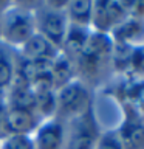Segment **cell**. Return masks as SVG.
I'll list each match as a JSON object with an SVG mask.
<instances>
[{"label":"cell","instance_id":"cell-9","mask_svg":"<svg viewBox=\"0 0 144 149\" xmlns=\"http://www.w3.org/2000/svg\"><path fill=\"white\" fill-rule=\"evenodd\" d=\"M110 50V40L104 34H91L84 45L81 54L87 62H98Z\"/></svg>","mask_w":144,"mask_h":149},{"label":"cell","instance_id":"cell-16","mask_svg":"<svg viewBox=\"0 0 144 149\" xmlns=\"http://www.w3.org/2000/svg\"><path fill=\"white\" fill-rule=\"evenodd\" d=\"M104 9H105V14H107L110 25L111 23H118L125 16V5L121 2H105Z\"/></svg>","mask_w":144,"mask_h":149},{"label":"cell","instance_id":"cell-5","mask_svg":"<svg viewBox=\"0 0 144 149\" xmlns=\"http://www.w3.org/2000/svg\"><path fill=\"white\" fill-rule=\"evenodd\" d=\"M23 56L28 61H48L51 62L56 58L54 45L40 34H33L23 44Z\"/></svg>","mask_w":144,"mask_h":149},{"label":"cell","instance_id":"cell-2","mask_svg":"<svg viewBox=\"0 0 144 149\" xmlns=\"http://www.w3.org/2000/svg\"><path fill=\"white\" fill-rule=\"evenodd\" d=\"M39 26H40V34L45 39H48L54 47L64 44L68 31V25H67V16L62 11L54 8L42 11V16L39 17Z\"/></svg>","mask_w":144,"mask_h":149},{"label":"cell","instance_id":"cell-14","mask_svg":"<svg viewBox=\"0 0 144 149\" xmlns=\"http://www.w3.org/2000/svg\"><path fill=\"white\" fill-rule=\"evenodd\" d=\"M14 72H12V64L9 61L8 54L0 48V88L9 86L12 82Z\"/></svg>","mask_w":144,"mask_h":149},{"label":"cell","instance_id":"cell-6","mask_svg":"<svg viewBox=\"0 0 144 149\" xmlns=\"http://www.w3.org/2000/svg\"><path fill=\"white\" fill-rule=\"evenodd\" d=\"M64 129L59 121H50L44 124L37 132L34 148L36 149H62Z\"/></svg>","mask_w":144,"mask_h":149},{"label":"cell","instance_id":"cell-11","mask_svg":"<svg viewBox=\"0 0 144 149\" xmlns=\"http://www.w3.org/2000/svg\"><path fill=\"white\" fill-rule=\"evenodd\" d=\"M68 16L78 26H85L91 20V13H93V3L88 0H74L67 5Z\"/></svg>","mask_w":144,"mask_h":149},{"label":"cell","instance_id":"cell-17","mask_svg":"<svg viewBox=\"0 0 144 149\" xmlns=\"http://www.w3.org/2000/svg\"><path fill=\"white\" fill-rule=\"evenodd\" d=\"M98 149H121V144H119V141L115 137L107 135V137L102 138V141L99 143Z\"/></svg>","mask_w":144,"mask_h":149},{"label":"cell","instance_id":"cell-7","mask_svg":"<svg viewBox=\"0 0 144 149\" xmlns=\"http://www.w3.org/2000/svg\"><path fill=\"white\" fill-rule=\"evenodd\" d=\"M95 127L90 123V120L84 116L79 121V124L74 126L65 149H93L95 148Z\"/></svg>","mask_w":144,"mask_h":149},{"label":"cell","instance_id":"cell-8","mask_svg":"<svg viewBox=\"0 0 144 149\" xmlns=\"http://www.w3.org/2000/svg\"><path fill=\"white\" fill-rule=\"evenodd\" d=\"M11 109H22V110H31V112H34L36 109V93L30 84L23 82L22 79H19V82L12 87Z\"/></svg>","mask_w":144,"mask_h":149},{"label":"cell","instance_id":"cell-13","mask_svg":"<svg viewBox=\"0 0 144 149\" xmlns=\"http://www.w3.org/2000/svg\"><path fill=\"white\" fill-rule=\"evenodd\" d=\"M36 93V109L42 112L44 115H48L56 107V98L53 88H39L34 90Z\"/></svg>","mask_w":144,"mask_h":149},{"label":"cell","instance_id":"cell-4","mask_svg":"<svg viewBox=\"0 0 144 149\" xmlns=\"http://www.w3.org/2000/svg\"><path fill=\"white\" fill-rule=\"evenodd\" d=\"M59 106L64 110L78 112L82 110L87 104V95L81 82H68L60 87L57 100Z\"/></svg>","mask_w":144,"mask_h":149},{"label":"cell","instance_id":"cell-1","mask_svg":"<svg viewBox=\"0 0 144 149\" xmlns=\"http://www.w3.org/2000/svg\"><path fill=\"white\" fill-rule=\"evenodd\" d=\"M2 31L6 40L12 44H25L34 34V22L26 11L16 9L6 16Z\"/></svg>","mask_w":144,"mask_h":149},{"label":"cell","instance_id":"cell-3","mask_svg":"<svg viewBox=\"0 0 144 149\" xmlns=\"http://www.w3.org/2000/svg\"><path fill=\"white\" fill-rule=\"evenodd\" d=\"M3 126L11 132V135H26V132L34 129L36 115L31 110L11 109L9 107L5 113Z\"/></svg>","mask_w":144,"mask_h":149},{"label":"cell","instance_id":"cell-12","mask_svg":"<svg viewBox=\"0 0 144 149\" xmlns=\"http://www.w3.org/2000/svg\"><path fill=\"white\" fill-rule=\"evenodd\" d=\"M87 39H88V34L84 31V26L73 25L71 28H68L67 36H65V40H64V45L67 47L70 51L81 53Z\"/></svg>","mask_w":144,"mask_h":149},{"label":"cell","instance_id":"cell-10","mask_svg":"<svg viewBox=\"0 0 144 149\" xmlns=\"http://www.w3.org/2000/svg\"><path fill=\"white\" fill-rule=\"evenodd\" d=\"M73 74V65L71 62L64 58V56H59V58H54L53 62H51V68H50V78L53 86H65V84L70 82V78Z\"/></svg>","mask_w":144,"mask_h":149},{"label":"cell","instance_id":"cell-15","mask_svg":"<svg viewBox=\"0 0 144 149\" xmlns=\"http://www.w3.org/2000/svg\"><path fill=\"white\" fill-rule=\"evenodd\" d=\"M0 149H36L34 143L26 135H9Z\"/></svg>","mask_w":144,"mask_h":149}]
</instances>
